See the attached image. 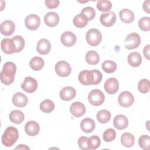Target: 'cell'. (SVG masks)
Returning <instances> with one entry per match:
<instances>
[{"instance_id": "6da1fadb", "label": "cell", "mask_w": 150, "mask_h": 150, "mask_svg": "<svg viewBox=\"0 0 150 150\" xmlns=\"http://www.w3.org/2000/svg\"><path fill=\"white\" fill-rule=\"evenodd\" d=\"M80 83L84 86L97 85L103 79L102 73L98 70H85L81 71L78 76Z\"/></svg>"}, {"instance_id": "7a4b0ae2", "label": "cell", "mask_w": 150, "mask_h": 150, "mask_svg": "<svg viewBox=\"0 0 150 150\" xmlns=\"http://www.w3.org/2000/svg\"><path fill=\"white\" fill-rule=\"evenodd\" d=\"M16 71V66L14 63L8 62L4 63L0 73L1 82L6 86L11 84L13 82Z\"/></svg>"}, {"instance_id": "3957f363", "label": "cell", "mask_w": 150, "mask_h": 150, "mask_svg": "<svg viewBox=\"0 0 150 150\" xmlns=\"http://www.w3.org/2000/svg\"><path fill=\"white\" fill-rule=\"evenodd\" d=\"M19 138V132L14 127H8L2 135V143L7 147L12 146Z\"/></svg>"}, {"instance_id": "277c9868", "label": "cell", "mask_w": 150, "mask_h": 150, "mask_svg": "<svg viewBox=\"0 0 150 150\" xmlns=\"http://www.w3.org/2000/svg\"><path fill=\"white\" fill-rule=\"evenodd\" d=\"M86 39L88 45L92 46H96L101 42L102 35L98 29H90L86 33Z\"/></svg>"}, {"instance_id": "5b68a950", "label": "cell", "mask_w": 150, "mask_h": 150, "mask_svg": "<svg viewBox=\"0 0 150 150\" xmlns=\"http://www.w3.org/2000/svg\"><path fill=\"white\" fill-rule=\"evenodd\" d=\"M89 103L94 106L101 105L105 100V96L103 93L98 89L92 90L88 95Z\"/></svg>"}, {"instance_id": "8992f818", "label": "cell", "mask_w": 150, "mask_h": 150, "mask_svg": "<svg viewBox=\"0 0 150 150\" xmlns=\"http://www.w3.org/2000/svg\"><path fill=\"white\" fill-rule=\"evenodd\" d=\"M141 41L140 36L135 32H132L128 35L125 38V47L129 50L137 48L139 46Z\"/></svg>"}, {"instance_id": "52a82bcc", "label": "cell", "mask_w": 150, "mask_h": 150, "mask_svg": "<svg viewBox=\"0 0 150 150\" xmlns=\"http://www.w3.org/2000/svg\"><path fill=\"white\" fill-rule=\"evenodd\" d=\"M54 70L56 74L62 77L69 76L71 72V68L69 63L64 60L58 62L55 65Z\"/></svg>"}, {"instance_id": "ba28073f", "label": "cell", "mask_w": 150, "mask_h": 150, "mask_svg": "<svg viewBox=\"0 0 150 150\" xmlns=\"http://www.w3.org/2000/svg\"><path fill=\"white\" fill-rule=\"evenodd\" d=\"M119 104L122 107H129L134 102V97L132 94L128 91L121 92L118 97Z\"/></svg>"}, {"instance_id": "9c48e42d", "label": "cell", "mask_w": 150, "mask_h": 150, "mask_svg": "<svg viewBox=\"0 0 150 150\" xmlns=\"http://www.w3.org/2000/svg\"><path fill=\"white\" fill-rule=\"evenodd\" d=\"M40 24V17L35 14L29 15L25 19V25L26 27L31 30H36L39 27Z\"/></svg>"}, {"instance_id": "30bf717a", "label": "cell", "mask_w": 150, "mask_h": 150, "mask_svg": "<svg viewBox=\"0 0 150 150\" xmlns=\"http://www.w3.org/2000/svg\"><path fill=\"white\" fill-rule=\"evenodd\" d=\"M22 88L27 93H34L38 88V81L31 77H26L23 82L21 84Z\"/></svg>"}, {"instance_id": "8fae6325", "label": "cell", "mask_w": 150, "mask_h": 150, "mask_svg": "<svg viewBox=\"0 0 150 150\" xmlns=\"http://www.w3.org/2000/svg\"><path fill=\"white\" fill-rule=\"evenodd\" d=\"M101 23L105 27H111L116 21V15L112 11L102 13L100 18Z\"/></svg>"}, {"instance_id": "7c38bea8", "label": "cell", "mask_w": 150, "mask_h": 150, "mask_svg": "<svg viewBox=\"0 0 150 150\" xmlns=\"http://www.w3.org/2000/svg\"><path fill=\"white\" fill-rule=\"evenodd\" d=\"M104 89L109 94H114L119 89L118 81L114 77L108 79L104 83Z\"/></svg>"}, {"instance_id": "4fadbf2b", "label": "cell", "mask_w": 150, "mask_h": 150, "mask_svg": "<svg viewBox=\"0 0 150 150\" xmlns=\"http://www.w3.org/2000/svg\"><path fill=\"white\" fill-rule=\"evenodd\" d=\"M77 38L75 34L70 31H66L62 33L60 38L62 43L66 47H71L74 45Z\"/></svg>"}, {"instance_id": "5bb4252c", "label": "cell", "mask_w": 150, "mask_h": 150, "mask_svg": "<svg viewBox=\"0 0 150 150\" xmlns=\"http://www.w3.org/2000/svg\"><path fill=\"white\" fill-rule=\"evenodd\" d=\"M86 107L81 102L76 101L71 104L70 107L71 114L75 117L79 118L83 116L86 113Z\"/></svg>"}, {"instance_id": "9a60e30c", "label": "cell", "mask_w": 150, "mask_h": 150, "mask_svg": "<svg viewBox=\"0 0 150 150\" xmlns=\"http://www.w3.org/2000/svg\"><path fill=\"white\" fill-rule=\"evenodd\" d=\"M12 103L18 107H25L28 103L27 96L21 92H17L12 97Z\"/></svg>"}, {"instance_id": "2e32d148", "label": "cell", "mask_w": 150, "mask_h": 150, "mask_svg": "<svg viewBox=\"0 0 150 150\" xmlns=\"http://www.w3.org/2000/svg\"><path fill=\"white\" fill-rule=\"evenodd\" d=\"M15 25L13 21L6 20L2 22L0 26L1 33L4 36H10L15 31Z\"/></svg>"}, {"instance_id": "e0dca14e", "label": "cell", "mask_w": 150, "mask_h": 150, "mask_svg": "<svg viewBox=\"0 0 150 150\" xmlns=\"http://www.w3.org/2000/svg\"><path fill=\"white\" fill-rule=\"evenodd\" d=\"M76 95V90L71 86L64 87L60 91V97L63 101H70L73 99Z\"/></svg>"}, {"instance_id": "ac0fdd59", "label": "cell", "mask_w": 150, "mask_h": 150, "mask_svg": "<svg viewBox=\"0 0 150 150\" xmlns=\"http://www.w3.org/2000/svg\"><path fill=\"white\" fill-rule=\"evenodd\" d=\"M25 131L29 136H35L40 131V125L35 121H29L25 124Z\"/></svg>"}, {"instance_id": "d6986e66", "label": "cell", "mask_w": 150, "mask_h": 150, "mask_svg": "<svg viewBox=\"0 0 150 150\" xmlns=\"http://www.w3.org/2000/svg\"><path fill=\"white\" fill-rule=\"evenodd\" d=\"M50 49V43L46 39H40L36 45V50L40 54L45 55L49 53Z\"/></svg>"}, {"instance_id": "ffe728a7", "label": "cell", "mask_w": 150, "mask_h": 150, "mask_svg": "<svg viewBox=\"0 0 150 150\" xmlns=\"http://www.w3.org/2000/svg\"><path fill=\"white\" fill-rule=\"evenodd\" d=\"M44 21L47 26L54 27L59 23V16L56 12H48L45 15Z\"/></svg>"}, {"instance_id": "44dd1931", "label": "cell", "mask_w": 150, "mask_h": 150, "mask_svg": "<svg viewBox=\"0 0 150 150\" xmlns=\"http://www.w3.org/2000/svg\"><path fill=\"white\" fill-rule=\"evenodd\" d=\"M114 126L118 129H124L128 125V118L122 114H118L115 117L113 120Z\"/></svg>"}, {"instance_id": "7402d4cb", "label": "cell", "mask_w": 150, "mask_h": 150, "mask_svg": "<svg viewBox=\"0 0 150 150\" xmlns=\"http://www.w3.org/2000/svg\"><path fill=\"white\" fill-rule=\"evenodd\" d=\"M96 127L94 121L90 118L83 119L80 123L81 129L86 133H90L94 131Z\"/></svg>"}, {"instance_id": "603a6c76", "label": "cell", "mask_w": 150, "mask_h": 150, "mask_svg": "<svg viewBox=\"0 0 150 150\" xmlns=\"http://www.w3.org/2000/svg\"><path fill=\"white\" fill-rule=\"evenodd\" d=\"M1 47L2 50L7 54H11L15 53L12 39L5 38L2 39L1 42Z\"/></svg>"}, {"instance_id": "cb8c5ba5", "label": "cell", "mask_w": 150, "mask_h": 150, "mask_svg": "<svg viewBox=\"0 0 150 150\" xmlns=\"http://www.w3.org/2000/svg\"><path fill=\"white\" fill-rule=\"evenodd\" d=\"M119 16L121 21L125 23H130L134 19L133 12L128 9H123L120 11Z\"/></svg>"}, {"instance_id": "d4e9b609", "label": "cell", "mask_w": 150, "mask_h": 150, "mask_svg": "<svg viewBox=\"0 0 150 150\" xmlns=\"http://www.w3.org/2000/svg\"><path fill=\"white\" fill-rule=\"evenodd\" d=\"M128 63L132 67H136L140 66L142 62V57L138 52H132L128 56Z\"/></svg>"}, {"instance_id": "484cf974", "label": "cell", "mask_w": 150, "mask_h": 150, "mask_svg": "<svg viewBox=\"0 0 150 150\" xmlns=\"http://www.w3.org/2000/svg\"><path fill=\"white\" fill-rule=\"evenodd\" d=\"M9 118L12 122L19 124L23 121L25 119V115L21 111L13 110L9 113Z\"/></svg>"}, {"instance_id": "4316f807", "label": "cell", "mask_w": 150, "mask_h": 150, "mask_svg": "<svg viewBox=\"0 0 150 150\" xmlns=\"http://www.w3.org/2000/svg\"><path fill=\"white\" fill-rule=\"evenodd\" d=\"M121 142L125 147H132L135 142L134 137L129 132H124L121 137Z\"/></svg>"}, {"instance_id": "83f0119b", "label": "cell", "mask_w": 150, "mask_h": 150, "mask_svg": "<svg viewBox=\"0 0 150 150\" xmlns=\"http://www.w3.org/2000/svg\"><path fill=\"white\" fill-rule=\"evenodd\" d=\"M13 44L14 46L15 52L18 53L23 50L25 47V42L23 38L20 35L15 36L12 38Z\"/></svg>"}, {"instance_id": "f1b7e54d", "label": "cell", "mask_w": 150, "mask_h": 150, "mask_svg": "<svg viewBox=\"0 0 150 150\" xmlns=\"http://www.w3.org/2000/svg\"><path fill=\"white\" fill-rule=\"evenodd\" d=\"M45 64L44 60L42 58L36 56L31 59L29 62V66L31 69L35 71H39L41 70Z\"/></svg>"}, {"instance_id": "f546056e", "label": "cell", "mask_w": 150, "mask_h": 150, "mask_svg": "<svg viewBox=\"0 0 150 150\" xmlns=\"http://www.w3.org/2000/svg\"><path fill=\"white\" fill-rule=\"evenodd\" d=\"M88 19L81 13L75 16L73 18V22L74 25L78 28H83L88 23Z\"/></svg>"}, {"instance_id": "4dcf8cb0", "label": "cell", "mask_w": 150, "mask_h": 150, "mask_svg": "<svg viewBox=\"0 0 150 150\" xmlns=\"http://www.w3.org/2000/svg\"><path fill=\"white\" fill-rule=\"evenodd\" d=\"M86 61L91 65L97 64L100 61V56L98 53L94 50H90L86 54Z\"/></svg>"}, {"instance_id": "1f68e13d", "label": "cell", "mask_w": 150, "mask_h": 150, "mask_svg": "<svg viewBox=\"0 0 150 150\" xmlns=\"http://www.w3.org/2000/svg\"><path fill=\"white\" fill-rule=\"evenodd\" d=\"M96 117L99 122L105 124L110 120L111 113L107 110H101L97 112Z\"/></svg>"}, {"instance_id": "d6a6232c", "label": "cell", "mask_w": 150, "mask_h": 150, "mask_svg": "<svg viewBox=\"0 0 150 150\" xmlns=\"http://www.w3.org/2000/svg\"><path fill=\"white\" fill-rule=\"evenodd\" d=\"M40 109L43 112L50 113L54 109V104L50 100H45L41 102L40 104Z\"/></svg>"}, {"instance_id": "836d02e7", "label": "cell", "mask_w": 150, "mask_h": 150, "mask_svg": "<svg viewBox=\"0 0 150 150\" xmlns=\"http://www.w3.org/2000/svg\"><path fill=\"white\" fill-rule=\"evenodd\" d=\"M103 70L107 73H114L117 69V64L112 60H107L102 63Z\"/></svg>"}, {"instance_id": "e575fe53", "label": "cell", "mask_w": 150, "mask_h": 150, "mask_svg": "<svg viewBox=\"0 0 150 150\" xmlns=\"http://www.w3.org/2000/svg\"><path fill=\"white\" fill-rule=\"evenodd\" d=\"M101 144V140L98 136L93 135L88 138L87 145L88 149H96L100 146Z\"/></svg>"}, {"instance_id": "d590c367", "label": "cell", "mask_w": 150, "mask_h": 150, "mask_svg": "<svg viewBox=\"0 0 150 150\" xmlns=\"http://www.w3.org/2000/svg\"><path fill=\"white\" fill-rule=\"evenodd\" d=\"M138 88L139 92L142 94L147 93L150 90V83L148 79H143L141 80L138 84Z\"/></svg>"}, {"instance_id": "8d00e7d4", "label": "cell", "mask_w": 150, "mask_h": 150, "mask_svg": "<svg viewBox=\"0 0 150 150\" xmlns=\"http://www.w3.org/2000/svg\"><path fill=\"white\" fill-rule=\"evenodd\" d=\"M112 7V4L109 1L99 0L97 2V9L101 12H108Z\"/></svg>"}, {"instance_id": "74e56055", "label": "cell", "mask_w": 150, "mask_h": 150, "mask_svg": "<svg viewBox=\"0 0 150 150\" xmlns=\"http://www.w3.org/2000/svg\"><path fill=\"white\" fill-rule=\"evenodd\" d=\"M139 146L144 150H149L150 145V138L148 135H142L138 139Z\"/></svg>"}, {"instance_id": "f35d334b", "label": "cell", "mask_w": 150, "mask_h": 150, "mask_svg": "<svg viewBox=\"0 0 150 150\" xmlns=\"http://www.w3.org/2000/svg\"><path fill=\"white\" fill-rule=\"evenodd\" d=\"M138 26L143 31H149L150 30V18L144 16L139 19L138 21Z\"/></svg>"}, {"instance_id": "ab89813d", "label": "cell", "mask_w": 150, "mask_h": 150, "mask_svg": "<svg viewBox=\"0 0 150 150\" xmlns=\"http://www.w3.org/2000/svg\"><path fill=\"white\" fill-rule=\"evenodd\" d=\"M116 137V132L112 128L106 129L103 135V138L105 142H111L115 139Z\"/></svg>"}, {"instance_id": "60d3db41", "label": "cell", "mask_w": 150, "mask_h": 150, "mask_svg": "<svg viewBox=\"0 0 150 150\" xmlns=\"http://www.w3.org/2000/svg\"><path fill=\"white\" fill-rule=\"evenodd\" d=\"M81 13L84 15L88 21L93 20L96 16V11L91 6H87L83 8Z\"/></svg>"}, {"instance_id": "b9f144b4", "label": "cell", "mask_w": 150, "mask_h": 150, "mask_svg": "<svg viewBox=\"0 0 150 150\" xmlns=\"http://www.w3.org/2000/svg\"><path fill=\"white\" fill-rule=\"evenodd\" d=\"M87 140L88 138L86 137H81L78 139L77 144L79 147L83 150H88V145H87Z\"/></svg>"}, {"instance_id": "7bdbcfd3", "label": "cell", "mask_w": 150, "mask_h": 150, "mask_svg": "<svg viewBox=\"0 0 150 150\" xmlns=\"http://www.w3.org/2000/svg\"><path fill=\"white\" fill-rule=\"evenodd\" d=\"M45 3L47 8L54 9L58 7L60 1L58 0H46Z\"/></svg>"}, {"instance_id": "ee69618b", "label": "cell", "mask_w": 150, "mask_h": 150, "mask_svg": "<svg viewBox=\"0 0 150 150\" xmlns=\"http://www.w3.org/2000/svg\"><path fill=\"white\" fill-rule=\"evenodd\" d=\"M149 48H150V45H147L144 47V50H143L144 56L148 60H149V51H150Z\"/></svg>"}, {"instance_id": "f6af8a7d", "label": "cell", "mask_w": 150, "mask_h": 150, "mask_svg": "<svg viewBox=\"0 0 150 150\" xmlns=\"http://www.w3.org/2000/svg\"><path fill=\"white\" fill-rule=\"evenodd\" d=\"M150 4V1L147 0L146 1H144L143 4V9L144 11H145L147 13H149V5Z\"/></svg>"}, {"instance_id": "bcb514c9", "label": "cell", "mask_w": 150, "mask_h": 150, "mask_svg": "<svg viewBox=\"0 0 150 150\" xmlns=\"http://www.w3.org/2000/svg\"><path fill=\"white\" fill-rule=\"evenodd\" d=\"M29 149V148L25 145L21 144L15 148V149Z\"/></svg>"}]
</instances>
